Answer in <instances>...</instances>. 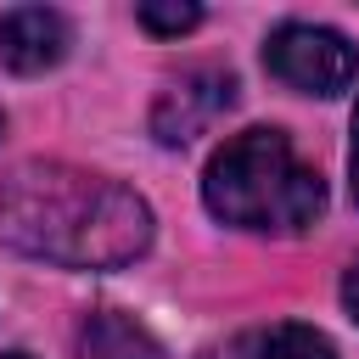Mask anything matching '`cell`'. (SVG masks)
<instances>
[{
  "instance_id": "6da1fadb",
  "label": "cell",
  "mask_w": 359,
  "mask_h": 359,
  "mask_svg": "<svg viewBox=\"0 0 359 359\" xmlns=\"http://www.w3.org/2000/svg\"><path fill=\"white\" fill-rule=\"evenodd\" d=\"M0 241L67 269H118L151 247V208L118 180L22 163L0 180Z\"/></svg>"
},
{
  "instance_id": "7a4b0ae2",
  "label": "cell",
  "mask_w": 359,
  "mask_h": 359,
  "mask_svg": "<svg viewBox=\"0 0 359 359\" xmlns=\"http://www.w3.org/2000/svg\"><path fill=\"white\" fill-rule=\"evenodd\" d=\"M202 202L213 219H224L236 230L297 236L325 213V185L292 151V140L280 129H247L213 151Z\"/></svg>"
},
{
  "instance_id": "3957f363",
  "label": "cell",
  "mask_w": 359,
  "mask_h": 359,
  "mask_svg": "<svg viewBox=\"0 0 359 359\" xmlns=\"http://www.w3.org/2000/svg\"><path fill=\"white\" fill-rule=\"evenodd\" d=\"M264 67L286 84V90H303V95H337L353 84L359 73V50L337 34V28H320V22H280L264 45Z\"/></svg>"
},
{
  "instance_id": "277c9868",
  "label": "cell",
  "mask_w": 359,
  "mask_h": 359,
  "mask_svg": "<svg viewBox=\"0 0 359 359\" xmlns=\"http://www.w3.org/2000/svg\"><path fill=\"white\" fill-rule=\"evenodd\" d=\"M230 107H236V73H224V67H185V73H174L157 90V101H151V135L163 146H191Z\"/></svg>"
},
{
  "instance_id": "5b68a950",
  "label": "cell",
  "mask_w": 359,
  "mask_h": 359,
  "mask_svg": "<svg viewBox=\"0 0 359 359\" xmlns=\"http://www.w3.org/2000/svg\"><path fill=\"white\" fill-rule=\"evenodd\" d=\"M67 56V17L50 6L0 11V62L11 73H45Z\"/></svg>"
},
{
  "instance_id": "8992f818",
  "label": "cell",
  "mask_w": 359,
  "mask_h": 359,
  "mask_svg": "<svg viewBox=\"0 0 359 359\" xmlns=\"http://www.w3.org/2000/svg\"><path fill=\"white\" fill-rule=\"evenodd\" d=\"M202 359H337V348H331L325 331L297 325V320H280V325H252V331L219 342Z\"/></svg>"
},
{
  "instance_id": "52a82bcc",
  "label": "cell",
  "mask_w": 359,
  "mask_h": 359,
  "mask_svg": "<svg viewBox=\"0 0 359 359\" xmlns=\"http://www.w3.org/2000/svg\"><path fill=\"white\" fill-rule=\"evenodd\" d=\"M73 359H163V348H157V337H151L146 325H135L129 314L95 309V314H84V325H79Z\"/></svg>"
},
{
  "instance_id": "ba28073f",
  "label": "cell",
  "mask_w": 359,
  "mask_h": 359,
  "mask_svg": "<svg viewBox=\"0 0 359 359\" xmlns=\"http://www.w3.org/2000/svg\"><path fill=\"white\" fill-rule=\"evenodd\" d=\"M140 17V28H151V34H191L196 22H202V6H140L135 11Z\"/></svg>"
},
{
  "instance_id": "9c48e42d",
  "label": "cell",
  "mask_w": 359,
  "mask_h": 359,
  "mask_svg": "<svg viewBox=\"0 0 359 359\" xmlns=\"http://www.w3.org/2000/svg\"><path fill=\"white\" fill-rule=\"evenodd\" d=\"M342 303H348V314L359 320V258L348 264V275H342Z\"/></svg>"
},
{
  "instance_id": "30bf717a",
  "label": "cell",
  "mask_w": 359,
  "mask_h": 359,
  "mask_svg": "<svg viewBox=\"0 0 359 359\" xmlns=\"http://www.w3.org/2000/svg\"><path fill=\"white\" fill-rule=\"evenodd\" d=\"M348 163H353V196H359V112H353V157Z\"/></svg>"
},
{
  "instance_id": "8fae6325",
  "label": "cell",
  "mask_w": 359,
  "mask_h": 359,
  "mask_svg": "<svg viewBox=\"0 0 359 359\" xmlns=\"http://www.w3.org/2000/svg\"><path fill=\"white\" fill-rule=\"evenodd\" d=\"M0 359H28V353H0Z\"/></svg>"
}]
</instances>
